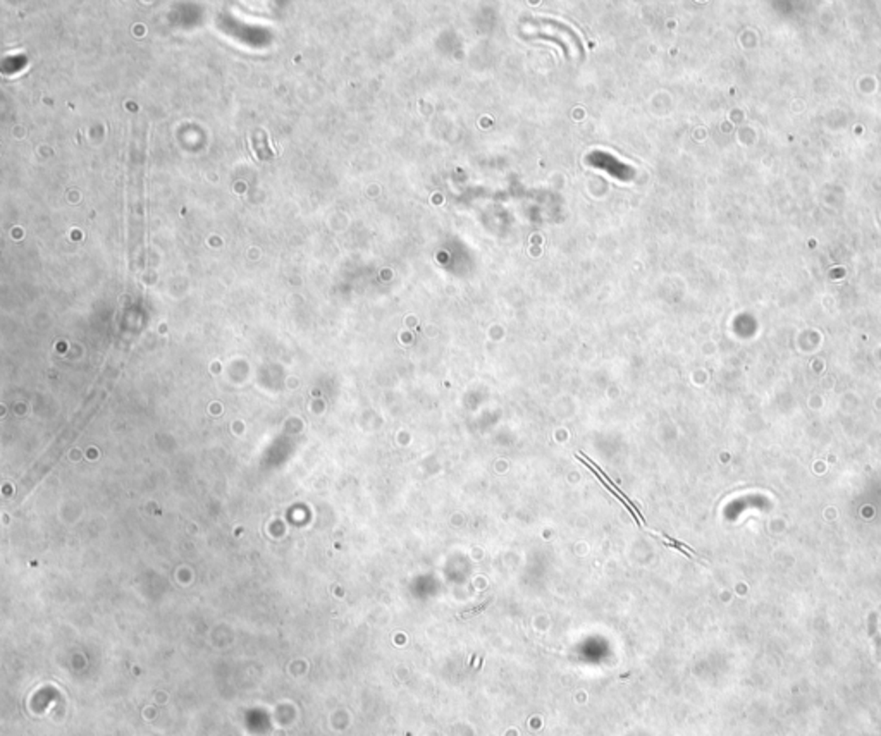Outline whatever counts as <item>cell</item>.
Instances as JSON below:
<instances>
[{"mask_svg": "<svg viewBox=\"0 0 881 736\" xmlns=\"http://www.w3.org/2000/svg\"><path fill=\"white\" fill-rule=\"evenodd\" d=\"M485 606H487V602H485V604H482V606H480V607H477V609H473V611H468V612H465V614H461V616H460V618H468V616H473V614H477V612H480V611H482V609H484Z\"/></svg>", "mask_w": 881, "mask_h": 736, "instance_id": "obj_1", "label": "cell"}]
</instances>
